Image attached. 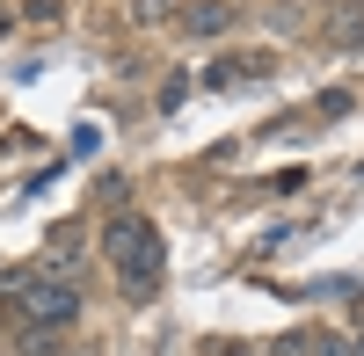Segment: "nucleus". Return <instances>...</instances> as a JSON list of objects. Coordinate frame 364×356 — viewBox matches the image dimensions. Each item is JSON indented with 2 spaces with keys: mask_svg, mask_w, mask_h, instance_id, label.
<instances>
[{
  "mask_svg": "<svg viewBox=\"0 0 364 356\" xmlns=\"http://www.w3.org/2000/svg\"><path fill=\"white\" fill-rule=\"evenodd\" d=\"M8 29H15V15H8V8H0V37H8Z\"/></svg>",
  "mask_w": 364,
  "mask_h": 356,
  "instance_id": "423d86ee",
  "label": "nucleus"
},
{
  "mask_svg": "<svg viewBox=\"0 0 364 356\" xmlns=\"http://www.w3.org/2000/svg\"><path fill=\"white\" fill-rule=\"evenodd\" d=\"M233 22H240V8H226V0H197V8L182 15V29H190V37H226Z\"/></svg>",
  "mask_w": 364,
  "mask_h": 356,
  "instance_id": "7ed1b4c3",
  "label": "nucleus"
},
{
  "mask_svg": "<svg viewBox=\"0 0 364 356\" xmlns=\"http://www.w3.org/2000/svg\"><path fill=\"white\" fill-rule=\"evenodd\" d=\"M102 240H109L117 291H124L132 306H154V299H161V277H168V240H161V226L139 218V211H117Z\"/></svg>",
  "mask_w": 364,
  "mask_h": 356,
  "instance_id": "f257e3e1",
  "label": "nucleus"
},
{
  "mask_svg": "<svg viewBox=\"0 0 364 356\" xmlns=\"http://www.w3.org/2000/svg\"><path fill=\"white\" fill-rule=\"evenodd\" d=\"M343 342H350V356H364V328H357V335H343Z\"/></svg>",
  "mask_w": 364,
  "mask_h": 356,
  "instance_id": "39448f33",
  "label": "nucleus"
},
{
  "mask_svg": "<svg viewBox=\"0 0 364 356\" xmlns=\"http://www.w3.org/2000/svg\"><path fill=\"white\" fill-rule=\"evenodd\" d=\"M211 356H255V349H240V342H226V349H211Z\"/></svg>",
  "mask_w": 364,
  "mask_h": 356,
  "instance_id": "20e7f679",
  "label": "nucleus"
},
{
  "mask_svg": "<svg viewBox=\"0 0 364 356\" xmlns=\"http://www.w3.org/2000/svg\"><path fill=\"white\" fill-rule=\"evenodd\" d=\"M248 80H269V51H240V58L204 66V87H248Z\"/></svg>",
  "mask_w": 364,
  "mask_h": 356,
  "instance_id": "f03ea898",
  "label": "nucleus"
}]
</instances>
